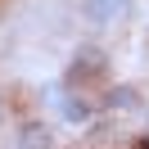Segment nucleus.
Returning a JSON list of instances; mask_svg holds the SVG:
<instances>
[{"mask_svg": "<svg viewBox=\"0 0 149 149\" xmlns=\"http://www.w3.org/2000/svg\"><path fill=\"white\" fill-rule=\"evenodd\" d=\"M14 149H54V127L41 118H23L14 127Z\"/></svg>", "mask_w": 149, "mask_h": 149, "instance_id": "7ed1b4c3", "label": "nucleus"}, {"mask_svg": "<svg viewBox=\"0 0 149 149\" xmlns=\"http://www.w3.org/2000/svg\"><path fill=\"white\" fill-rule=\"evenodd\" d=\"M122 9H127V0H86V5H81L86 23H95V27H109Z\"/></svg>", "mask_w": 149, "mask_h": 149, "instance_id": "39448f33", "label": "nucleus"}, {"mask_svg": "<svg viewBox=\"0 0 149 149\" xmlns=\"http://www.w3.org/2000/svg\"><path fill=\"white\" fill-rule=\"evenodd\" d=\"M100 109H109V113H140V91L136 86H113V91H104Z\"/></svg>", "mask_w": 149, "mask_h": 149, "instance_id": "20e7f679", "label": "nucleus"}, {"mask_svg": "<svg viewBox=\"0 0 149 149\" xmlns=\"http://www.w3.org/2000/svg\"><path fill=\"white\" fill-rule=\"evenodd\" d=\"M95 109H100V100H95L91 91H77V86H63L54 100V113L63 127H86V122H95Z\"/></svg>", "mask_w": 149, "mask_h": 149, "instance_id": "f257e3e1", "label": "nucleus"}, {"mask_svg": "<svg viewBox=\"0 0 149 149\" xmlns=\"http://www.w3.org/2000/svg\"><path fill=\"white\" fill-rule=\"evenodd\" d=\"M104 72H109V59H104V50L86 45V50H77V54H72V68H68V77H63V81H68V86H77V91H86L91 81H104ZM91 95H95V91H91Z\"/></svg>", "mask_w": 149, "mask_h": 149, "instance_id": "f03ea898", "label": "nucleus"}]
</instances>
